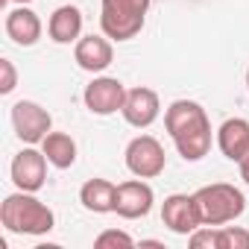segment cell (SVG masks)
<instances>
[{"mask_svg": "<svg viewBox=\"0 0 249 249\" xmlns=\"http://www.w3.org/2000/svg\"><path fill=\"white\" fill-rule=\"evenodd\" d=\"M47 164H50V161H47L44 150H36L33 144H27V147L12 159V167H9L15 188H18V191H30V194L41 191L44 182H47Z\"/></svg>", "mask_w": 249, "mask_h": 249, "instance_id": "8", "label": "cell"}, {"mask_svg": "<svg viewBox=\"0 0 249 249\" xmlns=\"http://www.w3.org/2000/svg\"><path fill=\"white\" fill-rule=\"evenodd\" d=\"M117 199V185L108 179H88L79 188V202L91 214H111Z\"/></svg>", "mask_w": 249, "mask_h": 249, "instance_id": "15", "label": "cell"}, {"mask_svg": "<svg viewBox=\"0 0 249 249\" xmlns=\"http://www.w3.org/2000/svg\"><path fill=\"white\" fill-rule=\"evenodd\" d=\"M161 223L173 231V234H191L202 226L199 208L194 194H170L161 202Z\"/></svg>", "mask_w": 249, "mask_h": 249, "instance_id": "10", "label": "cell"}, {"mask_svg": "<svg viewBox=\"0 0 249 249\" xmlns=\"http://www.w3.org/2000/svg\"><path fill=\"white\" fill-rule=\"evenodd\" d=\"M156 194L144 179H129L117 185V199H114V214L123 220H141L153 211Z\"/></svg>", "mask_w": 249, "mask_h": 249, "instance_id": "9", "label": "cell"}, {"mask_svg": "<svg viewBox=\"0 0 249 249\" xmlns=\"http://www.w3.org/2000/svg\"><path fill=\"white\" fill-rule=\"evenodd\" d=\"M85 108L91 114H100V117H108L114 111L123 108V103H126V85H123L120 79L114 76H97L85 85Z\"/></svg>", "mask_w": 249, "mask_h": 249, "instance_id": "7", "label": "cell"}, {"mask_svg": "<svg viewBox=\"0 0 249 249\" xmlns=\"http://www.w3.org/2000/svg\"><path fill=\"white\" fill-rule=\"evenodd\" d=\"M220 249H249V231L240 226H220Z\"/></svg>", "mask_w": 249, "mask_h": 249, "instance_id": "20", "label": "cell"}, {"mask_svg": "<svg viewBox=\"0 0 249 249\" xmlns=\"http://www.w3.org/2000/svg\"><path fill=\"white\" fill-rule=\"evenodd\" d=\"M94 246H97V249H117V246L132 249V246H135V237L126 234V231H120V229H106V231H100V234L94 237Z\"/></svg>", "mask_w": 249, "mask_h": 249, "instance_id": "18", "label": "cell"}, {"mask_svg": "<svg viewBox=\"0 0 249 249\" xmlns=\"http://www.w3.org/2000/svg\"><path fill=\"white\" fill-rule=\"evenodd\" d=\"M18 85V73H15V65L9 59H0V94H12Z\"/></svg>", "mask_w": 249, "mask_h": 249, "instance_id": "21", "label": "cell"}, {"mask_svg": "<svg viewBox=\"0 0 249 249\" xmlns=\"http://www.w3.org/2000/svg\"><path fill=\"white\" fill-rule=\"evenodd\" d=\"M0 223L12 234H47L56 226V214L53 208H47L41 199H36L30 191H18L9 194L0 205Z\"/></svg>", "mask_w": 249, "mask_h": 249, "instance_id": "2", "label": "cell"}, {"mask_svg": "<svg viewBox=\"0 0 249 249\" xmlns=\"http://www.w3.org/2000/svg\"><path fill=\"white\" fill-rule=\"evenodd\" d=\"M3 3H15V6H21V3H33V0H3Z\"/></svg>", "mask_w": 249, "mask_h": 249, "instance_id": "23", "label": "cell"}, {"mask_svg": "<svg viewBox=\"0 0 249 249\" xmlns=\"http://www.w3.org/2000/svg\"><path fill=\"white\" fill-rule=\"evenodd\" d=\"M237 164H240V179H243V182L249 185V153H246V156H243V159H240Z\"/></svg>", "mask_w": 249, "mask_h": 249, "instance_id": "22", "label": "cell"}, {"mask_svg": "<svg viewBox=\"0 0 249 249\" xmlns=\"http://www.w3.org/2000/svg\"><path fill=\"white\" fill-rule=\"evenodd\" d=\"M164 126L185 161H199L211 150V120L194 100H176L164 111Z\"/></svg>", "mask_w": 249, "mask_h": 249, "instance_id": "1", "label": "cell"}, {"mask_svg": "<svg viewBox=\"0 0 249 249\" xmlns=\"http://www.w3.org/2000/svg\"><path fill=\"white\" fill-rule=\"evenodd\" d=\"M73 59H76V65H79L82 71H88V73H103V71L111 65V59H114V47H111L108 36H94V33H91V36H85V38L76 41Z\"/></svg>", "mask_w": 249, "mask_h": 249, "instance_id": "12", "label": "cell"}, {"mask_svg": "<svg viewBox=\"0 0 249 249\" xmlns=\"http://www.w3.org/2000/svg\"><path fill=\"white\" fill-rule=\"evenodd\" d=\"M41 18L27 6V3H21V6H15V9H9V15H6V36L18 44V47H33L38 38H41Z\"/></svg>", "mask_w": 249, "mask_h": 249, "instance_id": "14", "label": "cell"}, {"mask_svg": "<svg viewBox=\"0 0 249 249\" xmlns=\"http://www.w3.org/2000/svg\"><path fill=\"white\" fill-rule=\"evenodd\" d=\"M188 243L194 249H220V226H199L188 234Z\"/></svg>", "mask_w": 249, "mask_h": 249, "instance_id": "19", "label": "cell"}, {"mask_svg": "<svg viewBox=\"0 0 249 249\" xmlns=\"http://www.w3.org/2000/svg\"><path fill=\"white\" fill-rule=\"evenodd\" d=\"M41 150H44L47 161H50L56 170H68V167H73V161H76V141H73L68 132H50V135L41 141Z\"/></svg>", "mask_w": 249, "mask_h": 249, "instance_id": "17", "label": "cell"}, {"mask_svg": "<svg viewBox=\"0 0 249 249\" xmlns=\"http://www.w3.org/2000/svg\"><path fill=\"white\" fill-rule=\"evenodd\" d=\"M196 208L202 217V226H226L234 223L243 211H246V196L243 191H237L229 182H214V185H202L196 194Z\"/></svg>", "mask_w": 249, "mask_h": 249, "instance_id": "3", "label": "cell"}, {"mask_svg": "<svg viewBox=\"0 0 249 249\" xmlns=\"http://www.w3.org/2000/svg\"><path fill=\"white\" fill-rule=\"evenodd\" d=\"M12 126H15V135L24 144L36 147L53 132V117L44 106H38L33 100H18L12 106Z\"/></svg>", "mask_w": 249, "mask_h": 249, "instance_id": "6", "label": "cell"}, {"mask_svg": "<svg viewBox=\"0 0 249 249\" xmlns=\"http://www.w3.org/2000/svg\"><path fill=\"white\" fill-rule=\"evenodd\" d=\"M120 114H123V120H126L129 126L150 129L153 123L159 120V114H161V100H159V94L153 88H144V85L129 88L126 91V103H123Z\"/></svg>", "mask_w": 249, "mask_h": 249, "instance_id": "11", "label": "cell"}, {"mask_svg": "<svg viewBox=\"0 0 249 249\" xmlns=\"http://www.w3.org/2000/svg\"><path fill=\"white\" fill-rule=\"evenodd\" d=\"M47 36L56 44L79 41V36H82V12L76 6H59L47 21Z\"/></svg>", "mask_w": 249, "mask_h": 249, "instance_id": "16", "label": "cell"}, {"mask_svg": "<svg viewBox=\"0 0 249 249\" xmlns=\"http://www.w3.org/2000/svg\"><path fill=\"white\" fill-rule=\"evenodd\" d=\"M246 88H249V71H246Z\"/></svg>", "mask_w": 249, "mask_h": 249, "instance_id": "24", "label": "cell"}, {"mask_svg": "<svg viewBox=\"0 0 249 249\" xmlns=\"http://www.w3.org/2000/svg\"><path fill=\"white\" fill-rule=\"evenodd\" d=\"M126 170L138 179H156L164 173L167 167V156H164V147L159 144V138L153 135H138L126 144Z\"/></svg>", "mask_w": 249, "mask_h": 249, "instance_id": "5", "label": "cell"}, {"mask_svg": "<svg viewBox=\"0 0 249 249\" xmlns=\"http://www.w3.org/2000/svg\"><path fill=\"white\" fill-rule=\"evenodd\" d=\"M153 0H103L100 3V30L111 41H129L144 30Z\"/></svg>", "mask_w": 249, "mask_h": 249, "instance_id": "4", "label": "cell"}, {"mask_svg": "<svg viewBox=\"0 0 249 249\" xmlns=\"http://www.w3.org/2000/svg\"><path fill=\"white\" fill-rule=\"evenodd\" d=\"M217 147L229 161H240L249 153V120L246 117H229L217 129Z\"/></svg>", "mask_w": 249, "mask_h": 249, "instance_id": "13", "label": "cell"}]
</instances>
